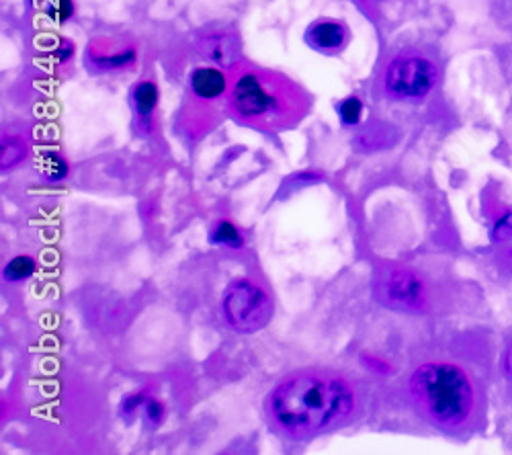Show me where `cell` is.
Segmentation results:
<instances>
[{
	"label": "cell",
	"mask_w": 512,
	"mask_h": 455,
	"mask_svg": "<svg viewBox=\"0 0 512 455\" xmlns=\"http://www.w3.org/2000/svg\"><path fill=\"white\" fill-rule=\"evenodd\" d=\"M359 392L349 376L330 367H304L283 376L265 398L275 433L291 441L314 439L343 427L357 410Z\"/></svg>",
	"instance_id": "1"
},
{
	"label": "cell",
	"mask_w": 512,
	"mask_h": 455,
	"mask_svg": "<svg viewBox=\"0 0 512 455\" xmlns=\"http://www.w3.org/2000/svg\"><path fill=\"white\" fill-rule=\"evenodd\" d=\"M312 105V93L279 70L252 64L232 68V87L224 107L242 128L281 134L300 126Z\"/></svg>",
	"instance_id": "2"
},
{
	"label": "cell",
	"mask_w": 512,
	"mask_h": 455,
	"mask_svg": "<svg viewBox=\"0 0 512 455\" xmlns=\"http://www.w3.org/2000/svg\"><path fill=\"white\" fill-rule=\"evenodd\" d=\"M408 394L420 415L445 431L465 429L478 410L476 382L447 359L420 363L410 374Z\"/></svg>",
	"instance_id": "3"
},
{
	"label": "cell",
	"mask_w": 512,
	"mask_h": 455,
	"mask_svg": "<svg viewBox=\"0 0 512 455\" xmlns=\"http://www.w3.org/2000/svg\"><path fill=\"white\" fill-rule=\"evenodd\" d=\"M439 80L437 62L416 48L396 52L381 68L377 87L381 95L398 103H418L429 97Z\"/></svg>",
	"instance_id": "4"
},
{
	"label": "cell",
	"mask_w": 512,
	"mask_h": 455,
	"mask_svg": "<svg viewBox=\"0 0 512 455\" xmlns=\"http://www.w3.org/2000/svg\"><path fill=\"white\" fill-rule=\"evenodd\" d=\"M222 314L234 333L252 335L271 322L273 300L256 281L246 277L234 279L222 296Z\"/></svg>",
	"instance_id": "5"
},
{
	"label": "cell",
	"mask_w": 512,
	"mask_h": 455,
	"mask_svg": "<svg viewBox=\"0 0 512 455\" xmlns=\"http://www.w3.org/2000/svg\"><path fill=\"white\" fill-rule=\"evenodd\" d=\"M373 289L377 300L394 310H422L426 302L422 279L404 267L381 269Z\"/></svg>",
	"instance_id": "6"
},
{
	"label": "cell",
	"mask_w": 512,
	"mask_h": 455,
	"mask_svg": "<svg viewBox=\"0 0 512 455\" xmlns=\"http://www.w3.org/2000/svg\"><path fill=\"white\" fill-rule=\"evenodd\" d=\"M138 60V48L132 39L127 37H95L87 46V54H84V64L87 70L93 74H105V72H121L132 68Z\"/></svg>",
	"instance_id": "7"
},
{
	"label": "cell",
	"mask_w": 512,
	"mask_h": 455,
	"mask_svg": "<svg viewBox=\"0 0 512 455\" xmlns=\"http://www.w3.org/2000/svg\"><path fill=\"white\" fill-rule=\"evenodd\" d=\"M353 39L351 27L332 17H322L310 23V27L304 33L306 46L322 56H338L343 54Z\"/></svg>",
	"instance_id": "8"
},
{
	"label": "cell",
	"mask_w": 512,
	"mask_h": 455,
	"mask_svg": "<svg viewBox=\"0 0 512 455\" xmlns=\"http://www.w3.org/2000/svg\"><path fill=\"white\" fill-rule=\"evenodd\" d=\"M232 87V68L199 66L189 74V93L197 103L213 105L226 101Z\"/></svg>",
	"instance_id": "9"
},
{
	"label": "cell",
	"mask_w": 512,
	"mask_h": 455,
	"mask_svg": "<svg viewBox=\"0 0 512 455\" xmlns=\"http://www.w3.org/2000/svg\"><path fill=\"white\" fill-rule=\"evenodd\" d=\"M158 85L152 78H144L136 82L132 89V109L136 128L142 136H148L154 126V113L158 109Z\"/></svg>",
	"instance_id": "10"
},
{
	"label": "cell",
	"mask_w": 512,
	"mask_h": 455,
	"mask_svg": "<svg viewBox=\"0 0 512 455\" xmlns=\"http://www.w3.org/2000/svg\"><path fill=\"white\" fill-rule=\"evenodd\" d=\"M238 41L234 35L216 31V33H205L197 39V50L201 56L216 62L222 68H234L238 64L240 52H238Z\"/></svg>",
	"instance_id": "11"
},
{
	"label": "cell",
	"mask_w": 512,
	"mask_h": 455,
	"mask_svg": "<svg viewBox=\"0 0 512 455\" xmlns=\"http://www.w3.org/2000/svg\"><path fill=\"white\" fill-rule=\"evenodd\" d=\"M29 154V142L23 134L9 132L3 136V150H0V164H3V171H11L27 158Z\"/></svg>",
	"instance_id": "12"
},
{
	"label": "cell",
	"mask_w": 512,
	"mask_h": 455,
	"mask_svg": "<svg viewBox=\"0 0 512 455\" xmlns=\"http://www.w3.org/2000/svg\"><path fill=\"white\" fill-rule=\"evenodd\" d=\"M209 242L213 246L232 248V251H240V248L244 246V238H242L240 230L230 220H220L209 230Z\"/></svg>",
	"instance_id": "13"
},
{
	"label": "cell",
	"mask_w": 512,
	"mask_h": 455,
	"mask_svg": "<svg viewBox=\"0 0 512 455\" xmlns=\"http://www.w3.org/2000/svg\"><path fill=\"white\" fill-rule=\"evenodd\" d=\"M37 173L41 179H46L50 183H58V181L66 179V175H68V162L60 154L48 152L39 158Z\"/></svg>",
	"instance_id": "14"
},
{
	"label": "cell",
	"mask_w": 512,
	"mask_h": 455,
	"mask_svg": "<svg viewBox=\"0 0 512 455\" xmlns=\"http://www.w3.org/2000/svg\"><path fill=\"white\" fill-rule=\"evenodd\" d=\"M37 269V263L33 257L29 255H19L15 259H11L7 265H5V271H3V277L9 281V283H19V281H25L29 279Z\"/></svg>",
	"instance_id": "15"
},
{
	"label": "cell",
	"mask_w": 512,
	"mask_h": 455,
	"mask_svg": "<svg viewBox=\"0 0 512 455\" xmlns=\"http://www.w3.org/2000/svg\"><path fill=\"white\" fill-rule=\"evenodd\" d=\"M336 113L340 121H343V126L353 128L363 117V101L359 97H347L336 103Z\"/></svg>",
	"instance_id": "16"
},
{
	"label": "cell",
	"mask_w": 512,
	"mask_h": 455,
	"mask_svg": "<svg viewBox=\"0 0 512 455\" xmlns=\"http://www.w3.org/2000/svg\"><path fill=\"white\" fill-rule=\"evenodd\" d=\"M164 419V404L160 400H148L144 408V421L150 427H158Z\"/></svg>",
	"instance_id": "17"
},
{
	"label": "cell",
	"mask_w": 512,
	"mask_h": 455,
	"mask_svg": "<svg viewBox=\"0 0 512 455\" xmlns=\"http://www.w3.org/2000/svg\"><path fill=\"white\" fill-rule=\"evenodd\" d=\"M500 367H502V374L512 382V341L508 343V347L500 359Z\"/></svg>",
	"instance_id": "18"
},
{
	"label": "cell",
	"mask_w": 512,
	"mask_h": 455,
	"mask_svg": "<svg viewBox=\"0 0 512 455\" xmlns=\"http://www.w3.org/2000/svg\"><path fill=\"white\" fill-rule=\"evenodd\" d=\"M144 402H146V396H144V394H136V396H132V398H127V400H125L123 410H125V412H136V410H138V406H140V404H144Z\"/></svg>",
	"instance_id": "19"
}]
</instances>
